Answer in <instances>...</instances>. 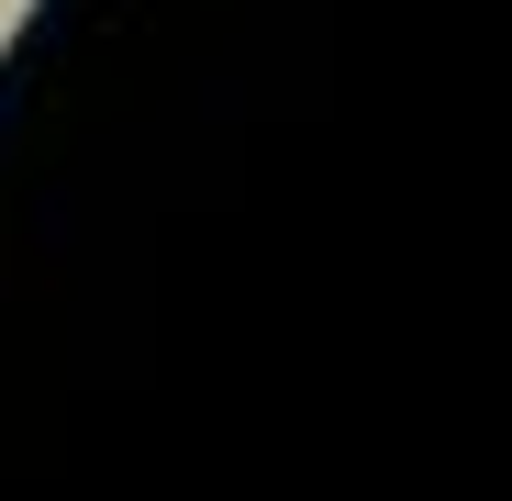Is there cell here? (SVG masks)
Segmentation results:
<instances>
[]
</instances>
